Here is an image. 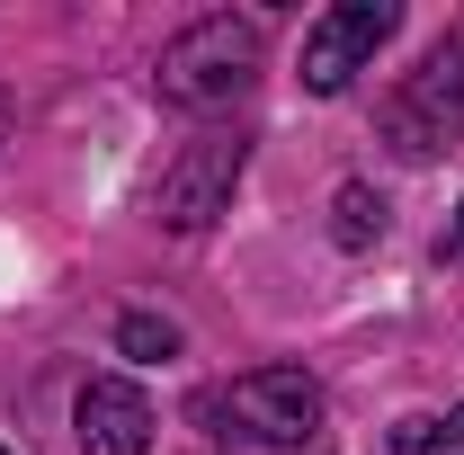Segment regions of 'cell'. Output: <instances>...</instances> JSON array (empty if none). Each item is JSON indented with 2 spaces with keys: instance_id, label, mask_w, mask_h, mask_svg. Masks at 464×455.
<instances>
[{
  "instance_id": "52a82bcc",
  "label": "cell",
  "mask_w": 464,
  "mask_h": 455,
  "mask_svg": "<svg viewBox=\"0 0 464 455\" xmlns=\"http://www.w3.org/2000/svg\"><path fill=\"white\" fill-rule=\"evenodd\" d=\"M331 241H340V250H375V241H384V197H375L366 179H348L340 197H331Z\"/></svg>"
},
{
  "instance_id": "9c48e42d",
  "label": "cell",
  "mask_w": 464,
  "mask_h": 455,
  "mask_svg": "<svg viewBox=\"0 0 464 455\" xmlns=\"http://www.w3.org/2000/svg\"><path fill=\"white\" fill-rule=\"evenodd\" d=\"M116 348L143 357V366H152V357H179V322H161V313H125V322H116Z\"/></svg>"
},
{
  "instance_id": "8992f818",
  "label": "cell",
  "mask_w": 464,
  "mask_h": 455,
  "mask_svg": "<svg viewBox=\"0 0 464 455\" xmlns=\"http://www.w3.org/2000/svg\"><path fill=\"white\" fill-rule=\"evenodd\" d=\"M72 420H81V455H152V402L125 375H90Z\"/></svg>"
},
{
  "instance_id": "8fae6325",
  "label": "cell",
  "mask_w": 464,
  "mask_h": 455,
  "mask_svg": "<svg viewBox=\"0 0 464 455\" xmlns=\"http://www.w3.org/2000/svg\"><path fill=\"white\" fill-rule=\"evenodd\" d=\"M9 116H18V108H9V90H0V143H9Z\"/></svg>"
},
{
  "instance_id": "3957f363",
  "label": "cell",
  "mask_w": 464,
  "mask_h": 455,
  "mask_svg": "<svg viewBox=\"0 0 464 455\" xmlns=\"http://www.w3.org/2000/svg\"><path fill=\"white\" fill-rule=\"evenodd\" d=\"M197 411L206 420H232L259 447H313L322 438V384L304 366H250V375H232L224 393H206Z\"/></svg>"
},
{
  "instance_id": "7a4b0ae2",
  "label": "cell",
  "mask_w": 464,
  "mask_h": 455,
  "mask_svg": "<svg viewBox=\"0 0 464 455\" xmlns=\"http://www.w3.org/2000/svg\"><path fill=\"white\" fill-rule=\"evenodd\" d=\"M464 134V27H447L429 54L402 72V90L384 99V143L402 161H438Z\"/></svg>"
},
{
  "instance_id": "30bf717a",
  "label": "cell",
  "mask_w": 464,
  "mask_h": 455,
  "mask_svg": "<svg viewBox=\"0 0 464 455\" xmlns=\"http://www.w3.org/2000/svg\"><path fill=\"white\" fill-rule=\"evenodd\" d=\"M438 259H447V268H464V206H456V224L438 232Z\"/></svg>"
},
{
  "instance_id": "277c9868",
  "label": "cell",
  "mask_w": 464,
  "mask_h": 455,
  "mask_svg": "<svg viewBox=\"0 0 464 455\" xmlns=\"http://www.w3.org/2000/svg\"><path fill=\"white\" fill-rule=\"evenodd\" d=\"M393 27H402L393 0H340V9H322V18L304 27V90H313V99H340L348 81L393 45Z\"/></svg>"
},
{
  "instance_id": "ba28073f",
  "label": "cell",
  "mask_w": 464,
  "mask_h": 455,
  "mask_svg": "<svg viewBox=\"0 0 464 455\" xmlns=\"http://www.w3.org/2000/svg\"><path fill=\"white\" fill-rule=\"evenodd\" d=\"M393 447H402V455H464V402L447 411V420H402Z\"/></svg>"
},
{
  "instance_id": "5b68a950",
  "label": "cell",
  "mask_w": 464,
  "mask_h": 455,
  "mask_svg": "<svg viewBox=\"0 0 464 455\" xmlns=\"http://www.w3.org/2000/svg\"><path fill=\"white\" fill-rule=\"evenodd\" d=\"M241 161H250V143H241V134H197L170 170H161V197H152V206H161V224H170V232H215V224L232 215Z\"/></svg>"
},
{
  "instance_id": "6da1fadb",
  "label": "cell",
  "mask_w": 464,
  "mask_h": 455,
  "mask_svg": "<svg viewBox=\"0 0 464 455\" xmlns=\"http://www.w3.org/2000/svg\"><path fill=\"white\" fill-rule=\"evenodd\" d=\"M259 63H268V27L259 18H232V9H215V18H197V27H179L170 45H161V99L188 116H215L232 108L250 81H259Z\"/></svg>"
}]
</instances>
